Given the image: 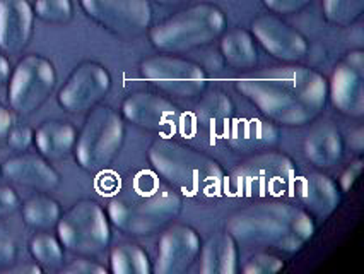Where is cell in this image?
<instances>
[{"label": "cell", "mask_w": 364, "mask_h": 274, "mask_svg": "<svg viewBox=\"0 0 364 274\" xmlns=\"http://www.w3.org/2000/svg\"><path fill=\"white\" fill-rule=\"evenodd\" d=\"M236 91L255 105L272 124L304 127L321 115L328 100V81L304 65L287 64L238 79Z\"/></svg>", "instance_id": "6da1fadb"}, {"label": "cell", "mask_w": 364, "mask_h": 274, "mask_svg": "<svg viewBox=\"0 0 364 274\" xmlns=\"http://www.w3.org/2000/svg\"><path fill=\"white\" fill-rule=\"evenodd\" d=\"M315 219L306 209L289 202L267 199L248 206L226 219V231L236 243L272 247L296 254L315 235Z\"/></svg>", "instance_id": "7a4b0ae2"}, {"label": "cell", "mask_w": 364, "mask_h": 274, "mask_svg": "<svg viewBox=\"0 0 364 274\" xmlns=\"http://www.w3.org/2000/svg\"><path fill=\"white\" fill-rule=\"evenodd\" d=\"M147 159L164 184L190 197L218 196L226 182L224 170L214 158L169 137L152 141Z\"/></svg>", "instance_id": "3957f363"}, {"label": "cell", "mask_w": 364, "mask_h": 274, "mask_svg": "<svg viewBox=\"0 0 364 274\" xmlns=\"http://www.w3.org/2000/svg\"><path fill=\"white\" fill-rule=\"evenodd\" d=\"M183 208V199L169 189H129L108 202V219L129 237H149L171 223Z\"/></svg>", "instance_id": "277c9868"}, {"label": "cell", "mask_w": 364, "mask_h": 274, "mask_svg": "<svg viewBox=\"0 0 364 274\" xmlns=\"http://www.w3.org/2000/svg\"><path fill=\"white\" fill-rule=\"evenodd\" d=\"M226 24V14L221 7L202 2L149 28V41L161 53H187L221 38Z\"/></svg>", "instance_id": "5b68a950"}, {"label": "cell", "mask_w": 364, "mask_h": 274, "mask_svg": "<svg viewBox=\"0 0 364 274\" xmlns=\"http://www.w3.org/2000/svg\"><path fill=\"white\" fill-rule=\"evenodd\" d=\"M125 141V124L120 113L108 105L89 110L74 146L75 162L87 174L108 170L120 154Z\"/></svg>", "instance_id": "8992f818"}, {"label": "cell", "mask_w": 364, "mask_h": 274, "mask_svg": "<svg viewBox=\"0 0 364 274\" xmlns=\"http://www.w3.org/2000/svg\"><path fill=\"white\" fill-rule=\"evenodd\" d=\"M298 170L293 158L277 151H262L245 159L230 176L231 194L245 199H279L293 189Z\"/></svg>", "instance_id": "52a82bcc"}, {"label": "cell", "mask_w": 364, "mask_h": 274, "mask_svg": "<svg viewBox=\"0 0 364 274\" xmlns=\"http://www.w3.org/2000/svg\"><path fill=\"white\" fill-rule=\"evenodd\" d=\"M62 247L75 255L103 254L112 242L108 214L96 201L80 199L62 214L57 223Z\"/></svg>", "instance_id": "ba28073f"}, {"label": "cell", "mask_w": 364, "mask_h": 274, "mask_svg": "<svg viewBox=\"0 0 364 274\" xmlns=\"http://www.w3.org/2000/svg\"><path fill=\"white\" fill-rule=\"evenodd\" d=\"M7 83L11 110L21 117H29L52 96L57 86V70L43 55L29 53L24 55L11 70Z\"/></svg>", "instance_id": "9c48e42d"}, {"label": "cell", "mask_w": 364, "mask_h": 274, "mask_svg": "<svg viewBox=\"0 0 364 274\" xmlns=\"http://www.w3.org/2000/svg\"><path fill=\"white\" fill-rule=\"evenodd\" d=\"M141 74L147 83L180 100H193L207 88L204 67L176 55H156L141 62Z\"/></svg>", "instance_id": "30bf717a"}, {"label": "cell", "mask_w": 364, "mask_h": 274, "mask_svg": "<svg viewBox=\"0 0 364 274\" xmlns=\"http://www.w3.org/2000/svg\"><path fill=\"white\" fill-rule=\"evenodd\" d=\"M79 4L89 19L120 40H135L151 28L149 0H79Z\"/></svg>", "instance_id": "8fae6325"}, {"label": "cell", "mask_w": 364, "mask_h": 274, "mask_svg": "<svg viewBox=\"0 0 364 274\" xmlns=\"http://www.w3.org/2000/svg\"><path fill=\"white\" fill-rule=\"evenodd\" d=\"M112 90V74L100 62L84 60L72 70L58 91V105L69 113H84L95 108Z\"/></svg>", "instance_id": "7c38bea8"}, {"label": "cell", "mask_w": 364, "mask_h": 274, "mask_svg": "<svg viewBox=\"0 0 364 274\" xmlns=\"http://www.w3.org/2000/svg\"><path fill=\"white\" fill-rule=\"evenodd\" d=\"M328 98L342 115L361 119L364 115V52L353 50L333 67L328 81Z\"/></svg>", "instance_id": "4fadbf2b"}, {"label": "cell", "mask_w": 364, "mask_h": 274, "mask_svg": "<svg viewBox=\"0 0 364 274\" xmlns=\"http://www.w3.org/2000/svg\"><path fill=\"white\" fill-rule=\"evenodd\" d=\"M122 115L130 124L149 132H175L181 112L173 101L149 91H135L122 101Z\"/></svg>", "instance_id": "5bb4252c"}, {"label": "cell", "mask_w": 364, "mask_h": 274, "mask_svg": "<svg viewBox=\"0 0 364 274\" xmlns=\"http://www.w3.org/2000/svg\"><path fill=\"white\" fill-rule=\"evenodd\" d=\"M252 36L269 55L286 64H296L308 53L303 33L287 24L277 14H262L252 21Z\"/></svg>", "instance_id": "9a60e30c"}, {"label": "cell", "mask_w": 364, "mask_h": 274, "mask_svg": "<svg viewBox=\"0 0 364 274\" xmlns=\"http://www.w3.org/2000/svg\"><path fill=\"white\" fill-rule=\"evenodd\" d=\"M200 237L192 226L175 225L161 235L158 257L152 265L156 274H181L197 260L200 254Z\"/></svg>", "instance_id": "2e32d148"}, {"label": "cell", "mask_w": 364, "mask_h": 274, "mask_svg": "<svg viewBox=\"0 0 364 274\" xmlns=\"http://www.w3.org/2000/svg\"><path fill=\"white\" fill-rule=\"evenodd\" d=\"M35 31V12L28 0H0V52L18 55L26 50Z\"/></svg>", "instance_id": "e0dca14e"}, {"label": "cell", "mask_w": 364, "mask_h": 274, "mask_svg": "<svg viewBox=\"0 0 364 274\" xmlns=\"http://www.w3.org/2000/svg\"><path fill=\"white\" fill-rule=\"evenodd\" d=\"M0 170L9 182L36 192H52L60 185V174L41 154L18 153L6 159Z\"/></svg>", "instance_id": "ac0fdd59"}, {"label": "cell", "mask_w": 364, "mask_h": 274, "mask_svg": "<svg viewBox=\"0 0 364 274\" xmlns=\"http://www.w3.org/2000/svg\"><path fill=\"white\" fill-rule=\"evenodd\" d=\"M224 141L235 153H262L274 149L281 141V130L267 119H232L224 132Z\"/></svg>", "instance_id": "d6986e66"}, {"label": "cell", "mask_w": 364, "mask_h": 274, "mask_svg": "<svg viewBox=\"0 0 364 274\" xmlns=\"http://www.w3.org/2000/svg\"><path fill=\"white\" fill-rule=\"evenodd\" d=\"M235 119V103L223 90L202 93V98L190 113V125L198 134L223 137Z\"/></svg>", "instance_id": "ffe728a7"}, {"label": "cell", "mask_w": 364, "mask_h": 274, "mask_svg": "<svg viewBox=\"0 0 364 274\" xmlns=\"http://www.w3.org/2000/svg\"><path fill=\"white\" fill-rule=\"evenodd\" d=\"M298 196L310 214L327 219L341 204V189L325 174H310L298 182Z\"/></svg>", "instance_id": "44dd1931"}, {"label": "cell", "mask_w": 364, "mask_h": 274, "mask_svg": "<svg viewBox=\"0 0 364 274\" xmlns=\"http://www.w3.org/2000/svg\"><path fill=\"white\" fill-rule=\"evenodd\" d=\"M344 154V139L332 122L315 125L304 139V156L316 168H332Z\"/></svg>", "instance_id": "7402d4cb"}, {"label": "cell", "mask_w": 364, "mask_h": 274, "mask_svg": "<svg viewBox=\"0 0 364 274\" xmlns=\"http://www.w3.org/2000/svg\"><path fill=\"white\" fill-rule=\"evenodd\" d=\"M77 129L65 120H46L35 130V142L38 153L48 162L67 158L74 153Z\"/></svg>", "instance_id": "603a6c76"}, {"label": "cell", "mask_w": 364, "mask_h": 274, "mask_svg": "<svg viewBox=\"0 0 364 274\" xmlns=\"http://www.w3.org/2000/svg\"><path fill=\"white\" fill-rule=\"evenodd\" d=\"M198 255L202 274H235L238 271V243L228 231L207 240Z\"/></svg>", "instance_id": "cb8c5ba5"}, {"label": "cell", "mask_w": 364, "mask_h": 274, "mask_svg": "<svg viewBox=\"0 0 364 274\" xmlns=\"http://www.w3.org/2000/svg\"><path fill=\"white\" fill-rule=\"evenodd\" d=\"M219 50L228 65L240 70H248L258 64V50L255 38L247 29L235 28L221 35Z\"/></svg>", "instance_id": "d4e9b609"}, {"label": "cell", "mask_w": 364, "mask_h": 274, "mask_svg": "<svg viewBox=\"0 0 364 274\" xmlns=\"http://www.w3.org/2000/svg\"><path fill=\"white\" fill-rule=\"evenodd\" d=\"M21 214H23L24 225L38 231H46L57 226L58 219L62 216L60 202L55 201L48 194L40 192L28 197L21 204Z\"/></svg>", "instance_id": "484cf974"}, {"label": "cell", "mask_w": 364, "mask_h": 274, "mask_svg": "<svg viewBox=\"0 0 364 274\" xmlns=\"http://www.w3.org/2000/svg\"><path fill=\"white\" fill-rule=\"evenodd\" d=\"M109 269L113 274H149L152 265L149 254L135 243H118L109 252Z\"/></svg>", "instance_id": "4316f807"}, {"label": "cell", "mask_w": 364, "mask_h": 274, "mask_svg": "<svg viewBox=\"0 0 364 274\" xmlns=\"http://www.w3.org/2000/svg\"><path fill=\"white\" fill-rule=\"evenodd\" d=\"M29 254L45 269H57L63 263V247L53 235L40 231L29 240Z\"/></svg>", "instance_id": "83f0119b"}, {"label": "cell", "mask_w": 364, "mask_h": 274, "mask_svg": "<svg viewBox=\"0 0 364 274\" xmlns=\"http://www.w3.org/2000/svg\"><path fill=\"white\" fill-rule=\"evenodd\" d=\"M321 7L328 23L346 28L361 18L364 0H321Z\"/></svg>", "instance_id": "f1b7e54d"}, {"label": "cell", "mask_w": 364, "mask_h": 274, "mask_svg": "<svg viewBox=\"0 0 364 274\" xmlns=\"http://www.w3.org/2000/svg\"><path fill=\"white\" fill-rule=\"evenodd\" d=\"M33 12L43 23L63 26L74 18V4L72 0H35Z\"/></svg>", "instance_id": "f546056e"}, {"label": "cell", "mask_w": 364, "mask_h": 274, "mask_svg": "<svg viewBox=\"0 0 364 274\" xmlns=\"http://www.w3.org/2000/svg\"><path fill=\"white\" fill-rule=\"evenodd\" d=\"M284 268V260L274 254H255L243 265L245 274H274Z\"/></svg>", "instance_id": "4dcf8cb0"}, {"label": "cell", "mask_w": 364, "mask_h": 274, "mask_svg": "<svg viewBox=\"0 0 364 274\" xmlns=\"http://www.w3.org/2000/svg\"><path fill=\"white\" fill-rule=\"evenodd\" d=\"M35 142V130L29 125L14 124L6 137V146H9L16 153H24Z\"/></svg>", "instance_id": "1f68e13d"}, {"label": "cell", "mask_w": 364, "mask_h": 274, "mask_svg": "<svg viewBox=\"0 0 364 274\" xmlns=\"http://www.w3.org/2000/svg\"><path fill=\"white\" fill-rule=\"evenodd\" d=\"M18 257V246L7 226L0 225V271H6L16 263Z\"/></svg>", "instance_id": "d6a6232c"}, {"label": "cell", "mask_w": 364, "mask_h": 274, "mask_svg": "<svg viewBox=\"0 0 364 274\" xmlns=\"http://www.w3.org/2000/svg\"><path fill=\"white\" fill-rule=\"evenodd\" d=\"M262 2L272 14L287 16L298 14V12L306 9L313 0H262Z\"/></svg>", "instance_id": "836d02e7"}, {"label": "cell", "mask_w": 364, "mask_h": 274, "mask_svg": "<svg viewBox=\"0 0 364 274\" xmlns=\"http://www.w3.org/2000/svg\"><path fill=\"white\" fill-rule=\"evenodd\" d=\"M108 269L101 265L96 260H91V257L79 255V259L72 260L65 268H62L63 274H107Z\"/></svg>", "instance_id": "e575fe53"}, {"label": "cell", "mask_w": 364, "mask_h": 274, "mask_svg": "<svg viewBox=\"0 0 364 274\" xmlns=\"http://www.w3.org/2000/svg\"><path fill=\"white\" fill-rule=\"evenodd\" d=\"M21 208V199L18 192L9 185H0V218L11 216Z\"/></svg>", "instance_id": "d590c367"}, {"label": "cell", "mask_w": 364, "mask_h": 274, "mask_svg": "<svg viewBox=\"0 0 364 274\" xmlns=\"http://www.w3.org/2000/svg\"><path fill=\"white\" fill-rule=\"evenodd\" d=\"M363 159L358 158L354 159V162H350L349 164L346 167V170L342 172L341 179H338V184H341V191L342 192H349L350 189L354 187L355 180L359 179V175H361L363 172Z\"/></svg>", "instance_id": "8d00e7d4"}, {"label": "cell", "mask_w": 364, "mask_h": 274, "mask_svg": "<svg viewBox=\"0 0 364 274\" xmlns=\"http://www.w3.org/2000/svg\"><path fill=\"white\" fill-rule=\"evenodd\" d=\"M14 125V113L6 105L0 103V147L6 146V137Z\"/></svg>", "instance_id": "74e56055"}, {"label": "cell", "mask_w": 364, "mask_h": 274, "mask_svg": "<svg viewBox=\"0 0 364 274\" xmlns=\"http://www.w3.org/2000/svg\"><path fill=\"white\" fill-rule=\"evenodd\" d=\"M7 273H16V274H41L43 268L40 264H23L16 265V268H7Z\"/></svg>", "instance_id": "f35d334b"}, {"label": "cell", "mask_w": 364, "mask_h": 274, "mask_svg": "<svg viewBox=\"0 0 364 274\" xmlns=\"http://www.w3.org/2000/svg\"><path fill=\"white\" fill-rule=\"evenodd\" d=\"M11 62L9 58L6 57L4 53H0V86L2 84H6L9 81V75H11Z\"/></svg>", "instance_id": "ab89813d"}, {"label": "cell", "mask_w": 364, "mask_h": 274, "mask_svg": "<svg viewBox=\"0 0 364 274\" xmlns=\"http://www.w3.org/2000/svg\"><path fill=\"white\" fill-rule=\"evenodd\" d=\"M349 144H350V147H353V149L358 151V153H361V151H363V146H364L363 129H358V130H355V132L350 134Z\"/></svg>", "instance_id": "60d3db41"}, {"label": "cell", "mask_w": 364, "mask_h": 274, "mask_svg": "<svg viewBox=\"0 0 364 274\" xmlns=\"http://www.w3.org/2000/svg\"><path fill=\"white\" fill-rule=\"evenodd\" d=\"M156 2H158L159 6H166V7H169V6H178V4L185 2V0H156Z\"/></svg>", "instance_id": "b9f144b4"}, {"label": "cell", "mask_w": 364, "mask_h": 274, "mask_svg": "<svg viewBox=\"0 0 364 274\" xmlns=\"http://www.w3.org/2000/svg\"><path fill=\"white\" fill-rule=\"evenodd\" d=\"M0 176H2V170H0Z\"/></svg>", "instance_id": "7bdbcfd3"}]
</instances>
